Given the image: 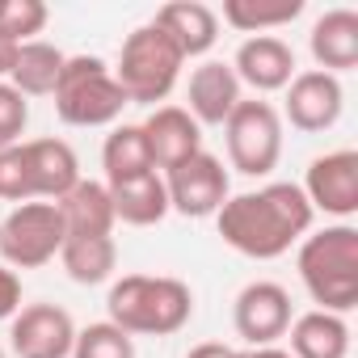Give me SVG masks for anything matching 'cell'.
Segmentation results:
<instances>
[{"instance_id": "3957f363", "label": "cell", "mask_w": 358, "mask_h": 358, "mask_svg": "<svg viewBox=\"0 0 358 358\" xmlns=\"http://www.w3.org/2000/svg\"><path fill=\"white\" fill-rule=\"evenodd\" d=\"M295 270L320 312L345 316L358 303V228L329 224L320 232H308L299 241Z\"/></svg>"}, {"instance_id": "603a6c76", "label": "cell", "mask_w": 358, "mask_h": 358, "mask_svg": "<svg viewBox=\"0 0 358 358\" xmlns=\"http://www.w3.org/2000/svg\"><path fill=\"white\" fill-rule=\"evenodd\" d=\"M101 169H106V186L131 182V177H143V173H156L139 122H122V127H114L106 135V143H101Z\"/></svg>"}, {"instance_id": "836d02e7", "label": "cell", "mask_w": 358, "mask_h": 358, "mask_svg": "<svg viewBox=\"0 0 358 358\" xmlns=\"http://www.w3.org/2000/svg\"><path fill=\"white\" fill-rule=\"evenodd\" d=\"M0 358H5V345H0Z\"/></svg>"}, {"instance_id": "1f68e13d", "label": "cell", "mask_w": 358, "mask_h": 358, "mask_svg": "<svg viewBox=\"0 0 358 358\" xmlns=\"http://www.w3.org/2000/svg\"><path fill=\"white\" fill-rule=\"evenodd\" d=\"M17 47H22L17 38H9L5 30H0V80H5V76L13 72V59H17Z\"/></svg>"}, {"instance_id": "d6986e66", "label": "cell", "mask_w": 358, "mask_h": 358, "mask_svg": "<svg viewBox=\"0 0 358 358\" xmlns=\"http://www.w3.org/2000/svg\"><path fill=\"white\" fill-rule=\"evenodd\" d=\"M64 215V236H110L114 232V203H110V186L106 182H80L55 203Z\"/></svg>"}, {"instance_id": "277c9868", "label": "cell", "mask_w": 358, "mask_h": 358, "mask_svg": "<svg viewBox=\"0 0 358 358\" xmlns=\"http://www.w3.org/2000/svg\"><path fill=\"white\" fill-rule=\"evenodd\" d=\"M182 64L186 59L169 43V34L156 22H148L122 38L118 64L110 72H114L127 106H152L156 110V101H164L177 89V80H182Z\"/></svg>"}, {"instance_id": "8fae6325", "label": "cell", "mask_w": 358, "mask_h": 358, "mask_svg": "<svg viewBox=\"0 0 358 358\" xmlns=\"http://www.w3.org/2000/svg\"><path fill=\"white\" fill-rule=\"evenodd\" d=\"M345 110V89H341V76H329L320 68H308V72H295V80L287 85V106H282V118L303 131V135H320V131H333L337 118Z\"/></svg>"}, {"instance_id": "e0dca14e", "label": "cell", "mask_w": 358, "mask_h": 358, "mask_svg": "<svg viewBox=\"0 0 358 358\" xmlns=\"http://www.w3.org/2000/svg\"><path fill=\"white\" fill-rule=\"evenodd\" d=\"M152 22L169 34V43L182 51V59H199L220 43V13L203 0H169V5L156 9Z\"/></svg>"}, {"instance_id": "7402d4cb", "label": "cell", "mask_w": 358, "mask_h": 358, "mask_svg": "<svg viewBox=\"0 0 358 358\" xmlns=\"http://www.w3.org/2000/svg\"><path fill=\"white\" fill-rule=\"evenodd\" d=\"M64 51L55 43H22L17 47V59H13V72H9V85L22 93V97H51L55 93V80L64 72Z\"/></svg>"}, {"instance_id": "ffe728a7", "label": "cell", "mask_w": 358, "mask_h": 358, "mask_svg": "<svg viewBox=\"0 0 358 358\" xmlns=\"http://www.w3.org/2000/svg\"><path fill=\"white\" fill-rule=\"evenodd\" d=\"M291 358H350V324L337 312H303L291 320Z\"/></svg>"}, {"instance_id": "2e32d148", "label": "cell", "mask_w": 358, "mask_h": 358, "mask_svg": "<svg viewBox=\"0 0 358 358\" xmlns=\"http://www.w3.org/2000/svg\"><path fill=\"white\" fill-rule=\"evenodd\" d=\"M30 190L43 203H59L76 182H80V160L68 139H26L22 143Z\"/></svg>"}, {"instance_id": "484cf974", "label": "cell", "mask_w": 358, "mask_h": 358, "mask_svg": "<svg viewBox=\"0 0 358 358\" xmlns=\"http://www.w3.org/2000/svg\"><path fill=\"white\" fill-rule=\"evenodd\" d=\"M72 358H135V337L110 320H97V324L76 329Z\"/></svg>"}, {"instance_id": "9a60e30c", "label": "cell", "mask_w": 358, "mask_h": 358, "mask_svg": "<svg viewBox=\"0 0 358 358\" xmlns=\"http://www.w3.org/2000/svg\"><path fill=\"white\" fill-rule=\"evenodd\" d=\"M186 114L199 122V127H224L232 118V110L245 101L241 97V80L232 72V64L224 59H207L190 72V85H186Z\"/></svg>"}, {"instance_id": "5b68a950", "label": "cell", "mask_w": 358, "mask_h": 358, "mask_svg": "<svg viewBox=\"0 0 358 358\" xmlns=\"http://www.w3.org/2000/svg\"><path fill=\"white\" fill-rule=\"evenodd\" d=\"M51 97H55L59 122H68V127H110V122H118V114L127 106L110 64L97 55H68Z\"/></svg>"}, {"instance_id": "ac0fdd59", "label": "cell", "mask_w": 358, "mask_h": 358, "mask_svg": "<svg viewBox=\"0 0 358 358\" xmlns=\"http://www.w3.org/2000/svg\"><path fill=\"white\" fill-rule=\"evenodd\" d=\"M308 51H312L316 68L329 72V76H341V72L358 68V13L354 9L320 13L312 34H308Z\"/></svg>"}, {"instance_id": "6da1fadb", "label": "cell", "mask_w": 358, "mask_h": 358, "mask_svg": "<svg viewBox=\"0 0 358 358\" xmlns=\"http://www.w3.org/2000/svg\"><path fill=\"white\" fill-rule=\"evenodd\" d=\"M312 220L316 211L295 182H270L262 190L232 194L215 211V228L224 245L253 262H274L291 253V245H299L312 232Z\"/></svg>"}, {"instance_id": "f1b7e54d", "label": "cell", "mask_w": 358, "mask_h": 358, "mask_svg": "<svg viewBox=\"0 0 358 358\" xmlns=\"http://www.w3.org/2000/svg\"><path fill=\"white\" fill-rule=\"evenodd\" d=\"M0 199H5V203H17V207L34 199V190H30V173H26V156H22V143L0 152Z\"/></svg>"}, {"instance_id": "83f0119b", "label": "cell", "mask_w": 358, "mask_h": 358, "mask_svg": "<svg viewBox=\"0 0 358 358\" xmlns=\"http://www.w3.org/2000/svg\"><path fill=\"white\" fill-rule=\"evenodd\" d=\"M26 122H30V101H26L9 80H0V152L22 143Z\"/></svg>"}, {"instance_id": "d6a6232c", "label": "cell", "mask_w": 358, "mask_h": 358, "mask_svg": "<svg viewBox=\"0 0 358 358\" xmlns=\"http://www.w3.org/2000/svg\"><path fill=\"white\" fill-rule=\"evenodd\" d=\"M241 358H291V350H278V345H257V350H241Z\"/></svg>"}, {"instance_id": "cb8c5ba5", "label": "cell", "mask_w": 358, "mask_h": 358, "mask_svg": "<svg viewBox=\"0 0 358 358\" xmlns=\"http://www.w3.org/2000/svg\"><path fill=\"white\" fill-rule=\"evenodd\" d=\"M59 266L68 270L72 282L80 287H97L114 274L118 266V245L114 236H64L59 245Z\"/></svg>"}, {"instance_id": "8992f818", "label": "cell", "mask_w": 358, "mask_h": 358, "mask_svg": "<svg viewBox=\"0 0 358 358\" xmlns=\"http://www.w3.org/2000/svg\"><path fill=\"white\" fill-rule=\"evenodd\" d=\"M228 164L245 177H270L282 160V114L270 101H241L224 122Z\"/></svg>"}, {"instance_id": "9c48e42d", "label": "cell", "mask_w": 358, "mask_h": 358, "mask_svg": "<svg viewBox=\"0 0 358 358\" xmlns=\"http://www.w3.org/2000/svg\"><path fill=\"white\" fill-rule=\"evenodd\" d=\"M299 190L312 203V211H324V215L345 224L358 211V152L337 148V152L316 156L308 164V177H303Z\"/></svg>"}, {"instance_id": "4fadbf2b", "label": "cell", "mask_w": 358, "mask_h": 358, "mask_svg": "<svg viewBox=\"0 0 358 358\" xmlns=\"http://www.w3.org/2000/svg\"><path fill=\"white\" fill-rule=\"evenodd\" d=\"M232 72L253 93H278V89H287L295 80V51L278 34H253V38H245L236 47Z\"/></svg>"}, {"instance_id": "f546056e", "label": "cell", "mask_w": 358, "mask_h": 358, "mask_svg": "<svg viewBox=\"0 0 358 358\" xmlns=\"http://www.w3.org/2000/svg\"><path fill=\"white\" fill-rule=\"evenodd\" d=\"M22 312V274L0 262V320H13Z\"/></svg>"}, {"instance_id": "d4e9b609", "label": "cell", "mask_w": 358, "mask_h": 358, "mask_svg": "<svg viewBox=\"0 0 358 358\" xmlns=\"http://www.w3.org/2000/svg\"><path fill=\"white\" fill-rule=\"evenodd\" d=\"M299 13H303V0H224V22L249 38L291 26Z\"/></svg>"}, {"instance_id": "5bb4252c", "label": "cell", "mask_w": 358, "mask_h": 358, "mask_svg": "<svg viewBox=\"0 0 358 358\" xmlns=\"http://www.w3.org/2000/svg\"><path fill=\"white\" fill-rule=\"evenodd\" d=\"M143 139H148V152H152V164L156 173L173 169L190 160L194 152H203V127L186 114V106H156L143 122H139Z\"/></svg>"}, {"instance_id": "ba28073f", "label": "cell", "mask_w": 358, "mask_h": 358, "mask_svg": "<svg viewBox=\"0 0 358 358\" xmlns=\"http://www.w3.org/2000/svg\"><path fill=\"white\" fill-rule=\"evenodd\" d=\"M164 194H169V211L186 220H207L232 199V177L220 156L194 152L190 160L173 164L164 173Z\"/></svg>"}, {"instance_id": "4316f807", "label": "cell", "mask_w": 358, "mask_h": 358, "mask_svg": "<svg viewBox=\"0 0 358 358\" xmlns=\"http://www.w3.org/2000/svg\"><path fill=\"white\" fill-rule=\"evenodd\" d=\"M47 17L51 13L43 0H0V30L17 43H34V34H43Z\"/></svg>"}, {"instance_id": "7c38bea8", "label": "cell", "mask_w": 358, "mask_h": 358, "mask_svg": "<svg viewBox=\"0 0 358 358\" xmlns=\"http://www.w3.org/2000/svg\"><path fill=\"white\" fill-rule=\"evenodd\" d=\"M291 295L282 282H270V278H257L249 282L236 303H232V324H236V337H245L253 350L257 345H274L278 337H287L291 329Z\"/></svg>"}, {"instance_id": "52a82bcc", "label": "cell", "mask_w": 358, "mask_h": 358, "mask_svg": "<svg viewBox=\"0 0 358 358\" xmlns=\"http://www.w3.org/2000/svg\"><path fill=\"white\" fill-rule=\"evenodd\" d=\"M64 215L55 203L30 199L0 220V262L9 270H38L59 257Z\"/></svg>"}, {"instance_id": "44dd1931", "label": "cell", "mask_w": 358, "mask_h": 358, "mask_svg": "<svg viewBox=\"0 0 358 358\" xmlns=\"http://www.w3.org/2000/svg\"><path fill=\"white\" fill-rule=\"evenodd\" d=\"M110 203H114V220H122L131 228H152L169 215L164 177L143 173V177H131V182H118V186H110Z\"/></svg>"}, {"instance_id": "4dcf8cb0", "label": "cell", "mask_w": 358, "mask_h": 358, "mask_svg": "<svg viewBox=\"0 0 358 358\" xmlns=\"http://www.w3.org/2000/svg\"><path fill=\"white\" fill-rule=\"evenodd\" d=\"M186 358H241V350H232V345H224V341H203V345H194Z\"/></svg>"}, {"instance_id": "7a4b0ae2", "label": "cell", "mask_w": 358, "mask_h": 358, "mask_svg": "<svg viewBox=\"0 0 358 358\" xmlns=\"http://www.w3.org/2000/svg\"><path fill=\"white\" fill-rule=\"evenodd\" d=\"M106 312L131 337H173L194 316V291L169 274H122L106 295Z\"/></svg>"}, {"instance_id": "30bf717a", "label": "cell", "mask_w": 358, "mask_h": 358, "mask_svg": "<svg viewBox=\"0 0 358 358\" xmlns=\"http://www.w3.org/2000/svg\"><path fill=\"white\" fill-rule=\"evenodd\" d=\"M9 345L17 358H72L76 320L59 303H26L9 320Z\"/></svg>"}]
</instances>
